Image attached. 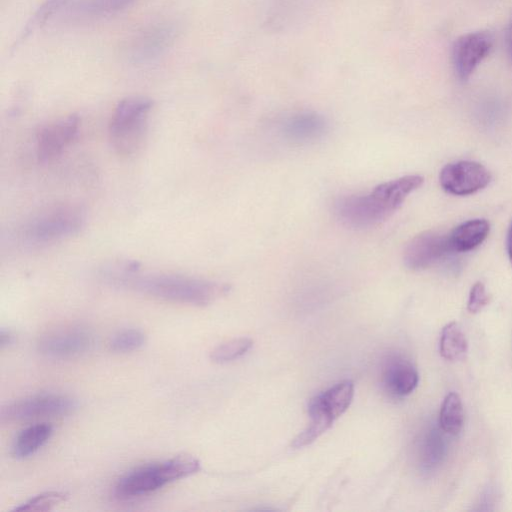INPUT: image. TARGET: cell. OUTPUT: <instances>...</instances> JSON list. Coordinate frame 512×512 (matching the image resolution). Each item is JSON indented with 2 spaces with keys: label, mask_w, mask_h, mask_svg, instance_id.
Instances as JSON below:
<instances>
[{
  "label": "cell",
  "mask_w": 512,
  "mask_h": 512,
  "mask_svg": "<svg viewBox=\"0 0 512 512\" xmlns=\"http://www.w3.org/2000/svg\"><path fill=\"white\" fill-rule=\"evenodd\" d=\"M105 276L115 285L141 294L196 306L208 305L230 290L227 284L202 278L174 273L143 272L135 263L111 267L105 271Z\"/></svg>",
  "instance_id": "6da1fadb"
},
{
  "label": "cell",
  "mask_w": 512,
  "mask_h": 512,
  "mask_svg": "<svg viewBox=\"0 0 512 512\" xmlns=\"http://www.w3.org/2000/svg\"><path fill=\"white\" fill-rule=\"evenodd\" d=\"M423 182L420 175H407L381 183L365 194L342 196L334 204V213L342 224L350 228L373 227L397 211Z\"/></svg>",
  "instance_id": "7a4b0ae2"
},
{
  "label": "cell",
  "mask_w": 512,
  "mask_h": 512,
  "mask_svg": "<svg viewBox=\"0 0 512 512\" xmlns=\"http://www.w3.org/2000/svg\"><path fill=\"white\" fill-rule=\"evenodd\" d=\"M85 223L86 212L81 206L57 205L22 223L17 230V238L26 246H44L76 235Z\"/></svg>",
  "instance_id": "3957f363"
},
{
  "label": "cell",
  "mask_w": 512,
  "mask_h": 512,
  "mask_svg": "<svg viewBox=\"0 0 512 512\" xmlns=\"http://www.w3.org/2000/svg\"><path fill=\"white\" fill-rule=\"evenodd\" d=\"M199 461L191 455L139 466L122 476L114 487L118 498L127 499L153 492L175 480L198 472Z\"/></svg>",
  "instance_id": "277c9868"
},
{
  "label": "cell",
  "mask_w": 512,
  "mask_h": 512,
  "mask_svg": "<svg viewBox=\"0 0 512 512\" xmlns=\"http://www.w3.org/2000/svg\"><path fill=\"white\" fill-rule=\"evenodd\" d=\"M152 107L151 99L140 96L127 97L117 104L108 134L111 146L118 154L131 155L141 147Z\"/></svg>",
  "instance_id": "5b68a950"
},
{
  "label": "cell",
  "mask_w": 512,
  "mask_h": 512,
  "mask_svg": "<svg viewBox=\"0 0 512 512\" xmlns=\"http://www.w3.org/2000/svg\"><path fill=\"white\" fill-rule=\"evenodd\" d=\"M77 408L75 399L61 394H37L2 407V422H13L38 417L72 413Z\"/></svg>",
  "instance_id": "8992f818"
},
{
  "label": "cell",
  "mask_w": 512,
  "mask_h": 512,
  "mask_svg": "<svg viewBox=\"0 0 512 512\" xmlns=\"http://www.w3.org/2000/svg\"><path fill=\"white\" fill-rule=\"evenodd\" d=\"M494 36L489 31L470 32L460 36L452 49V63L456 76L466 81L478 65L490 54Z\"/></svg>",
  "instance_id": "52a82bcc"
},
{
  "label": "cell",
  "mask_w": 512,
  "mask_h": 512,
  "mask_svg": "<svg viewBox=\"0 0 512 512\" xmlns=\"http://www.w3.org/2000/svg\"><path fill=\"white\" fill-rule=\"evenodd\" d=\"M490 172L475 161H457L444 166L439 175L441 187L456 196L476 193L488 185Z\"/></svg>",
  "instance_id": "ba28073f"
},
{
  "label": "cell",
  "mask_w": 512,
  "mask_h": 512,
  "mask_svg": "<svg viewBox=\"0 0 512 512\" xmlns=\"http://www.w3.org/2000/svg\"><path fill=\"white\" fill-rule=\"evenodd\" d=\"M79 126V117L76 114H71L41 127L35 140L38 160L45 163L61 155L75 140Z\"/></svg>",
  "instance_id": "9c48e42d"
},
{
  "label": "cell",
  "mask_w": 512,
  "mask_h": 512,
  "mask_svg": "<svg viewBox=\"0 0 512 512\" xmlns=\"http://www.w3.org/2000/svg\"><path fill=\"white\" fill-rule=\"evenodd\" d=\"M93 345V336L81 326H70L52 330L43 335L39 351L54 358H72L87 352Z\"/></svg>",
  "instance_id": "30bf717a"
},
{
  "label": "cell",
  "mask_w": 512,
  "mask_h": 512,
  "mask_svg": "<svg viewBox=\"0 0 512 512\" xmlns=\"http://www.w3.org/2000/svg\"><path fill=\"white\" fill-rule=\"evenodd\" d=\"M448 252H451L448 235L437 231H425L408 242L404 249L403 261L411 270H422L437 262Z\"/></svg>",
  "instance_id": "8fae6325"
},
{
  "label": "cell",
  "mask_w": 512,
  "mask_h": 512,
  "mask_svg": "<svg viewBox=\"0 0 512 512\" xmlns=\"http://www.w3.org/2000/svg\"><path fill=\"white\" fill-rule=\"evenodd\" d=\"M283 137L293 143H309L322 138L328 131V122L317 112H298L281 124Z\"/></svg>",
  "instance_id": "7c38bea8"
},
{
  "label": "cell",
  "mask_w": 512,
  "mask_h": 512,
  "mask_svg": "<svg viewBox=\"0 0 512 512\" xmlns=\"http://www.w3.org/2000/svg\"><path fill=\"white\" fill-rule=\"evenodd\" d=\"M418 380L416 368L401 357H392L383 367V385L394 396L402 397L410 394L417 387Z\"/></svg>",
  "instance_id": "4fadbf2b"
},
{
  "label": "cell",
  "mask_w": 512,
  "mask_h": 512,
  "mask_svg": "<svg viewBox=\"0 0 512 512\" xmlns=\"http://www.w3.org/2000/svg\"><path fill=\"white\" fill-rule=\"evenodd\" d=\"M354 396V384L351 380L341 381L321 394L313 397L309 403L335 420L350 406Z\"/></svg>",
  "instance_id": "5bb4252c"
},
{
  "label": "cell",
  "mask_w": 512,
  "mask_h": 512,
  "mask_svg": "<svg viewBox=\"0 0 512 512\" xmlns=\"http://www.w3.org/2000/svg\"><path fill=\"white\" fill-rule=\"evenodd\" d=\"M489 222L485 219L468 220L448 235L450 250L468 252L478 247L488 236Z\"/></svg>",
  "instance_id": "9a60e30c"
},
{
  "label": "cell",
  "mask_w": 512,
  "mask_h": 512,
  "mask_svg": "<svg viewBox=\"0 0 512 512\" xmlns=\"http://www.w3.org/2000/svg\"><path fill=\"white\" fill-rule=\"evenodd\" d=\"M170 26L160 25L144 33L133 48L132 57L136 62H149L161 55L172 39Z\"/></svg>",
  "instance_id": "2e32d148"
},
{
  "label": "cell",
  "mask_w": 512,
  "mask_h": 512,
  "mask_svg": "<svg viewBox=\"0 0 512 512\" xmlns=\"http://www.w3.org/2000/svg\"><path fill=\"white\" fill-rule=\"evenodd\" d=\"M53 428L48 423H38L22 430L12 446V454L17 459H24L34 454L52 435Z\"/></svg>",
  "instance_id": "e0dca14e"
},
{
  "label": "cell",
  "mask_w": 512,
  "mask_h": 512,
  "mask_svg": "<svg viewBox=\"0 0 512 512\" xmlns=\"http://www.w3.org/2000/svg\"><path fill=\"white\" fill-rule=\"evenodd\" d=\"M439 347L442 357L446 360L458 361L465 357L468 343L456 322H450L443 327Z\"/></svg>",
  "instance_id": "ac0fdd59"
},
{
  "label": "cell",
  "mask_w": 512,
  "mask_h": 512,
  "mask_svg": "<svg viewBox=\"0 0 512 512\" xmlns=\"http://www.w3.org/2000/svg\"><path fill=\"white\" fill-rule=\"evenodd\" d=\"M464 412L460 396L455 392L448 393L441 405L439 424L441 429L450 434L457 435L463 426Z\"/></svg>",
  "instance_id": "d6986e66"
},
{
  "label": "cell",
  "mask_w": 512,
  "mask_h": 512,
  "mask_svg": "<svg viewBox=\"0 0 512 512\" xmlns=\"http://www.w3.org/2000/svg\"><path fill=\"white\" fill-rule=\"evenodd\" d=\"M72 1V0H71ZM135 0H76L73 8L83 14L104 15L129 7Z\"/></svg>",
  "instance_id": "ffe728a7"
},
{
  "label": "cell",
  "mask_w": 512,
  "mask_h": 512,
  "mask_svg": "<svg viewBox=\"0 0 512 512\" xmlns=\"http://www.w3.org/2000/svg\"><path fill=\"white\" fill-rule=\"evenodd\" d=\"M253 345L247 337H239L226 341L211 352V359L216 363H227L243 356Z\"/></svg>",
  "instance_id": "44dd1931"
},
{
  "label": "cell",
  "mask_w": 512,
  "mask_h": 512,
  "mask_svg": "<svg viewBox=\"0 0 512 512\" xmlns=\"http://www.w3.org/2000/svg\"><path fill=\"white\" fill-rule=\"evenodd\" d=\"M419 448L421 465L429 469L436 465L442 457V438L435 431H430L423 437Z\"/></svg>",
  "instance_id": "7402d4cb"
},
{
  "label": "cell",
  "mask_w": 512,
  "mask_h": 512,
  "mask_svg": "<svg viewBox=\"0 0 512 512\" xmlns=\"http://www.w3.org/2000/svg\"><path fill=\"white\" fill-rule=\"evenodd\" d=\"M66 494L59 491H48L41 493L18 507H15L13 511L23 512H43L53 509L58 504L62 503L66 499Z\"/></svg>",
  "instance_id": "603a6c76"
},
{
  "label": "cell",
  "mask_w": 512,
  "mask_h": 512,
  "mask_svg": "<svg viewBox=\"0 0 512 512\" xmlns=\"http://www.w3.org/2000/svg\"><path fill=\"white\" fill-rule=\"evenodd\" d=\"M145 334L138 329H125L118 332L110 341V349L117 353H127L144 345Z\"/></svg>",
  "instance_id": "cb8c5ba5"
},
{
  "label": "cell",
  "mask_w": 512,
  "mask_h": 512,
  "mask_svg": "<svg viewBox=\"0 0 512 512\" xmlns=\"http://www.w3.org/2000/svg\"><path fill=\"white\" fill-rule=\"evenodd\" d=\"M71 0H45L24 28L22 37L43 25L53 14L68 6Z\"/></svg>",
  "instance_id": "d4e9b609"
},
{
  "label": "cell",
  "mask_w": 512,
  "mask_h": 512,
  "mask_svg": "<svg viewBox=\"0 0 512 512\" xmlns=\"http://www.w3.org/2000/svg\"><path fill=\"white\" fill-rule=\"evenodd\" d=\"M489 301L485 286L482 282H476L469 293L467 309L470 313H477L482 310Z\"/></svg>",
  "instance_id": "484cf974"
},
{
  "label": "cell",
  "mask_w": 512,
  "mask_h": 512,
  "mask_svg": "<svg viewBox=\"0 0 512 512\" xmlns=\"http://www.w3.org/2000/svg\"><path fill=\"white\" fill-rule=\"evenodd\" d=\"M13 336L9 331L1 330L0 332V345L1 347H4L6 345H9L12 341Z\"/></svg>",
  "instance_id": "4316f807"
},
{
  "label": "cell",
  "mask_w": 512,
  "mask_h": 512,
  "mask_svg": "<svg viewBox=\"0 0 512 512\" xmlns=\"http://www.w3.org/2000/svg\"><path fill=\"white\" fill-rule=\"evenodd\" d=\"M507 50H508V54H509V57L511 58L512 60V18H511V21H510V24H509V27H508V30H507Z\"/></svg>",
  "instance_id": "83f0119b"
},
{
  "label": "cell",
  "mask_w": 512,
  "mask_h": 512,
  "mask_svg": "<svg viewBox=\"0 0 512 512\" xmlns=\"http://www.w3.org/2000/svg\"><path fill=\"white\" fill-rule=\"evenodd\" d=\"M507 251H508L509 259L512 263V223L509 228L508 235H507Z\"/></svg>",
  "instance_id": "f1b7e54d"
}]
</instances>
